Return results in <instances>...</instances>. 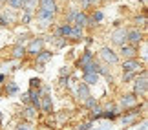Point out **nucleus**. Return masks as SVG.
I'll list each match as a JSON object with an SVG mask.
<instances>
[{
	"instance_id": "obj_10",
	"label": "nucleus",
	"mask_w": 148,
	"mask_h": 130,
	"mask_svg": "<svg viewBox=\"0 0 148 130\" xmlns=\"http://www.w3.org/2000/svg\"><path fill=\"white\" fill-rule=\"evenodd\" d=\"M77 95H79V99H82V101H86L90 97V90H88V84L86 83H81V84H79Z\"/></svg>"
},
{
	"instance_id": "obj_16",
	"label": "nucleus",
	"mask_w": 148,
	"mask_h": 130,
	"mask_svg": "<svg viewBox=\"0 0 148 130\" xmlns=\"http://www.w3.org/2000/svg\"><path fill=\"white\" fill-rule=\"evenodd\" d=\"M70 31H71V24H68V22H66V24H62L59 28V31H57V33L62 35V37H70Z\"/></svg>"
},
{
	"instance_id": "obj_3",
	"label": "nucleus",
	"mask_w": 148,
	"mask_h": 130,
	"mask_svg": "<svg viewBox=\"0 0 148 130\" xmlns=\"http://www.w3.org/2000/svg\"><path fill=\"white\" fill-rule=\"evenodd\" d=\"M121 55L124 59H135L139 55V50H137V46H134V44H123L121 46Z\"/></svg>"
},
{
	"instance_id": "obj_13",
	"label": "nucleus",
	"mask_w": 148,
	"mask_h": 130,
	"mask_svg": "<svg viewBox=\"0 0 148 130\" xmlns=\"http://www.w3.org/2000/svg\"><path fill=\"white\" fill-rule=\"evenodd\" d=\"M68 39H73V41L82 39V28L81 26H71V31H70V37Z\"/></svg>"
},
{
	"instance_id": "obj_18",
	"label": "nucleus",
	"mask_w": 148,
	"mask_h": 130,
	"mask_svg": "<svg viewBox=\"0 0 148 130\" xmlns=\"http://www.w3.org/2000/svg\"><path fill=\"white\" fill-rule=\"evenodd\" d=\"M24 53H26V48H24V46H20V44H16V46L13 48V57H15V59L22 57Z\"/></svg>"
},
{
	"instance_id": "obj_22",
	"label": "nucleus",
	"mask_w": 148,
	"mask_h": 130,
	"mask_svg": "<svg viewBox=\"0 0 148 130\" xmlns=\"http://www.w3.org/2000/svg\"><path fill=\"white\" fill-rule=\"evenodd\" d=\"M37 17H38V19H51V17H53V13H49V11H44V9H38Z\"/></svg>"
},
{
	"instance_id": "obj_8",
	"label": "nucleus",
	"mask_w": 148,
	"mask_h": 130,
	"mask_svg": "<svg viewBox=\"0 0 148 130\" xmlns=\"http://www.w3.org/2000/svg\"><path fill=\"white\" fill-rule=\"evenodd\" d=\"M73 24H75V26H81V28L88 26V24H90L88 15L84 13V11H77V13H75V19H73Z\"/></svg>"
},
{
	"instance_id": "obj_21",
	"label": "nucleus",
	"mask_w": 148,
	"mask_h": 130,
	"mask_svg": "<svg viewBox=\"0 0 148 130\" xmlns=\"http://www.w3.org/2000/svg\"><path fill=\"white\" fill-rule=\"evenodd\" d=\"M35 106H33V105H29V106H27V108H26V112H24V116L27 117V119H33V117H35Z\"/></svg>"
},
{
	"instance_id": "obj_15",
	"label": "nucleus",
	"mask_w": 148,
	"mask_h": 130,
	"mask_svg": "<svg viewBox=\"0 0 148 130\" xmlns=\"http://www.w3.org/2000/svg\"><path fill=\"white\" fill-rule=\"evenodd\" d=\"M40 48H42V41L38 39V41H33V42L29 44L27 52H29V53H35V52H40Z\"/></svg>"
},
{
	"instance_id": "obj_28",
	"label": "nucleus",
	"mask_w": 148,
	"mask_h": 130,
	"mask_svg": "<svg viewBox=\"0 0 148 130\" xmlns=\"http://www.w3.org/2000/svg\"><path fill=\"white\" fill-rule=\"evenodd\" d=\"M27 127H29V125H20V127L16 128V130H29V128H27Z\"/></svg>"
},
{
	"instance_id": "obj_11",
	"label": "nucleus",
	"mask_w": 148,
	"mask_h": 130,
	"mask_svg": "<svg viewBox=\"0 0 148 130\" xmlns=\"http://www.w3.org/2000/svg\"><path fill=\"white\" fill-rule=\"evenodd\" d=\"M40 9L49 11V13H55V11H57V4H55V0H40Z\"/></svg>"
},
{
	"instance_id": "obj_2",
	"label": "nucleus",
	"mask_w": 148,
	"mask_h": 130,
	"mask_svg": "<svg viewBox=\"0 0 148 130\" xmlns=\"http://www.w3.org/2000/svg\"><path fill=\"white\" fill-rule=\"evenodd\" d=\"M101 57H102V61H106L108 64H117L119 63V55L113 52L112 48H102L101 50Z\"/></svg>"
},
{
	"instance_id": "obj_26",
	"label": "nucleus",
	"mask_w": 148,
	"mask_h": 130,
	"mask_svg": "<svg viewBox=\"0 0 148 130\" xmlns=\"http://www.w3.org/2000/svg\"><path fill=\"white\" fill-rule=\"evenodd\" d=\"M68 73H70V70H68V68H62V70H60V77L68 75Z\"/></svg>"
},
{
	"instance_id": "obj_4",
	"label": "nucleus",
	"mask_w": 148,
	"mask_h": 130,
	"mask_svg": "<svg viewBox=\"0 0 148 130\" xmlns=\"http://www.w3.org/2000/svg\"><path fill=\"white\" fill-rule=\"evenodd\" d=\"M135 95H146V72L141 73V77L135 81V88H134Z\"/></svg>"
},
{
	"instance_id": "obj_5",
	"label": "nucleus",
	"mask_w": 148,
	"mask_h": 130,
	"mask_svg": "<svg viewBox=\"0 0 148 130\" xmlns=\"http://www.w3.org/2000/svg\"><path fill=\"white\" fill-rule=\"evenodd\" d=\"M112 41H113V44H117V46L126 44V30H124V28H117V30L112 33Z\"/></svg>"
},
{
	"instance_id": "obj_19",
	"label": "nucleus",
	"mask_w": 148,
	"mask_h": 130,
	"mask_svg": "<svg viewBox=\"0 0 148 130\" xmlns=\"http://www.w3.org/2000/svg\"><path fill=\"white\" fill-rule=\"evenodd\" d=\"M49 59H51V53H49V52H40V55L37 57V63H38V64H44V63H46V61H49Z\"/></svg>"
},
{
	"instance_id": "obj_7",
	"label": "nucleus",
	"mask_w": 148,
	"mask_h": 130,
	"mask_svg": "<svg viewBox=\"0 0 148 130\" xmlns=\"http://www.w3.org/2000/svg\"><path fill=\"white\" fill-rule=\"evenodd\" d=\"M137 103H139V97L135 94H128V95H123L121 97V106L123 108H134Z\"/></svg>"
},
{
	"instance_id": "obj_27",
	"label": "nucleus",
	"mask_w": 148,
	"mask_h": 130,
	"mask_svg": "<svg viewBox=\"0 0 148 130\" xmlns=\"http://www.w3.org/2000/svg\"><path fill=\"white\" fill-rule=\"evenodd\" d=\"M99 2H101V0H88L90 6H95V4H99Z\"/></svg>"
},
{
	"instance_id": "obj_24",
	"label": "nucleus",
	"mask_w": 148,
	"mask_h": 130,
	"mask_svg": "<svg viewBox=\"0 0 148 130\" xmlns=\"http://www.w3.org/2000/svg\"><path fill=\"white\" fill-rule=\"evenodd\" d=\"M101 19H102V13H101V11H97V13H93V17L90 19V24H92V20H101Z\"/></svg>"
},
{
	"instance_id": "obj_23",
	"label": "nucleus",
	"mask_w": 148,
	"mask_h": 130,
	"mask_svg": "<svg viewBox=\"0 0 148 130\" xmlns=\"http://www.w3.org/2000/svg\"><path fill=\"white\" fill-rule=\"evenodd\" d=\"M86 106H88V108H93V106H97V101H95L92 95H90V97L86 99Z\"/></svg>"
},
{
	"instance_id": "obj_9",
	"label": "nucleus",
	"mask_w": 148,
	"mask_h": 130,
	"mask_svg": "<svg viewBox=\"0 0 148 130\" xmlns=\"http://www.w3.org/2000/svg\"><path fill=\"white\" fill-rule=\"evenodd\" d=\"M38 108H40L44 114H49L51 112V97L44 92V95H42V101H40V105H38Z\"/></svg>"
},
{
	"instance_id": "obj_17",
	"label": "nucleus",
	"mask_w": 148,
	"mask_h": 130,
	"mask_svg": "<svg viewBox=\"0 0 148 130\" xmlns=\"http://www.w3.org/2000/svg\"><path fill=\"white\" fill-rule=\"evenodd\" d=\"M92 61H93V55L90 53V52H86V53H84L82 57H81V61H79V66L82 68V66H86L88 63H92Z\"/></svg>"
},
{
	"instance_id": "obj_14",
	"label": "nucleus",
	"mask_w": 148,
	"mask_h": 130,
	"mask_svg": "<svg viewBox=\"0 0 148 130\" xmlns=\"http://www.w3.org/2000/svg\"><path fill=\"white\" fill-rule=\"evenodd\" d=\"M99 81V73H84V83L86 84H95Z\"/></svg>"
},
{
	"instance_id": "obj_6",
	"label": "nucleus",
	"mask_w": 148,
	"mask_h": 130,
	"mask_svg": "<svg viewBox=\"0 0 148 130\" xmlns=\"http://www.w3.org/2000/svg\"><path fill=\"white\" fill-rule=\"evenodd\" d=\"M139 70H141V64H139L137 59H126V61H124L123 72H126V73H137Z\"/></svg>"
},
{
	"instance_id": "obj_20",
	"label": "nucleus",
	"mask_w": 148,
	"mask_h": 130,
	"mask_svg": "<svg viewBox=\"0 0 148 130\" xmlns=\"http://www.w3.org/2000/svg\"><path fill=\"white\" fill-rule=\"evenodd\" d=\"M11 8H15V9H22L24 8V0H5Z\"/></svg>"
},
{
	"instance_id": "obj_1",
	"label": "nucleus",
	"mask_w": 148,
	"mask_h": 130,
	"mask_svg": "<svg viewBox=\"0 0 148 130\" xmlns=\"http://www.w3.org/2000/svg\"><path fill=\"white\" fill-rule=\"evenodd\" d=\"M126 42L134 44V46H139V44L143 42V31H139L137 28L126 30Z\"/></svg>"
},
{
	"instance_id": "obj_29",
	"label": "nucleus",
	"mask_w": 148,
	"mask_h": 130,
	"mask_svg": "<svg viewBox=\"0 0 148 130\" xmlns=\"http://www.w3.org/2000/svg\"><path fill=\"white\" fill-rule=\"evenodd\" d=\"M4 2H5V0H0V4H4Z\"/></svg>"
},
{
	"instance_id": "obj_25",
	"label": "nucleus",
	"mask_w": 148,
	"mask_h": 130,
	"mask_svg": "<svg viewBox=\"0 0 148 130\" xmlns=\"http://www.w3.org/2000/svg\"><path fill=\"white\" fill-rule=\"evenodd\" d=\"M31 88H40V81H38V79H33V81H31Z\"/></svg>"
},
{
	"instance_id": "obj_12",
	"label": "nucleus",
	"mask_w": 148,
	"mask_h": 130,
	"mask_svg": "<svg viewBox=\"0 0 148 130\" xmlns=\"http://www.w3.org/2000/svg\"><path fill=\"white\" fill-rule=\"evenodd\" d=\"M82 68H84V73H99V72H101V64L95 63V61L88 63L86 66H82Z\"/></svg>"
}]
</instances>
